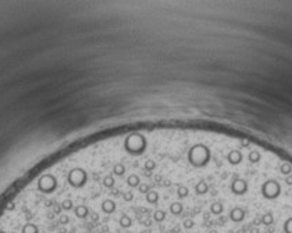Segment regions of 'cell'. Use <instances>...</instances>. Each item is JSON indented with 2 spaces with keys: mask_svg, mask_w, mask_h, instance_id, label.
Here are the masks:
<instances>
[{
  "mask_svg": "<svg viewBox=\"0 0 292 233\" xmlns=\"http://www.w3.org/2000/svg\"><path fill=\"white\" fill-rule=\"evenodd\" d=\"M261 193L266 198H276L281 193V187L274 180H267L261 187Z\"/></svg>",
  "mask_w": 292,
  "mask_h": 233,
  "instance_id": "obj_1",
  "label": "cell"
},
{
  "mask_svg": "<svg viewBox=\"0 0 292 233\" xmlns=\"http://www.w3.org/2000/svg\"><path fill=\"white\" fill-rule=\"evenodd\" d=\"M132 223H134V219L131 215H128V214H121V217L118 218V226L121 229H129L132 228Z\"/></svg>",
  "mask_w": 292,
  "mask_h": 233,
  "instance_id": "obj_2",
  "label": "cell"
},
{
  "mask_svg": "<svg viewBox=\"0 0 292 233\" xmlns=\"http://www.w3.org/2000/svg\"><path fill=\"white\" fill-rule=\"evenodd\" d=\"M231 189H232V191L235 194H244V193H246V190H248V185H246L245 180L238 179L232 183Z\"/></svg>",
  "mask_w": 292,
  "mask_h": 233,
  "instance_id": "obj_3",
  "label": "cell"
},
{
  "mask_svg": "<svg viewBox=\"0 0 292 233\" xmlns=\"http://www.w3.org/2000/svg\"><path fill=\"white\" fill-rule=\"evenodd\" d=\"M244 218H245V212H244V210H242V208H239V207L232 208L231 212H229V219L234 221V222H242V221H244Z\"/></svg>",
  "mask_w": 292,
  "mask_h": 233,
  "instance_id": "obj_4",
  "label": "cell"
},
{
  "mask_svg": "<svg viewBox=\"0 0 292 233\" xmlns=\"http://www.w3.org/2000/svg\"><path fill=\"white\" fill-rule=\"evenodd\" d=\"M152 218H153L154 222H157V223L164 222L166 219H167V211L163 210V208H156V210L152 212Z\"/></svg>",
  "mask_w": 292,
  "mask_h": 233,
  "instance_id": "obj_5",
  "label": "cell"
},
{
  "mask_svg": "<svg viewBox=\"0 0 292 233\" xmlns=\"http://www.w3.org/2000/svg\"><path fill=\"white\" fill-rule=\"evenodd\" d=\"M227 160H228L229 164H232V165L239 164L242 161V154L239 153V151H237V150H232V151H229L227 154Z\"/></svg>",
  "mask_w": 292,
  "mask_h": 233,
  "instance_id": "obj_6",
  "label": "cell"
},
{
  "mask_svg": "<svg viewBox=\"0 0 292 233\" xmlns=\"http://www.w3.org/2000/svg\"><path fill=\"white\" fill-rule=\"evenodd\" d=\"M223 211H224V205L221 203H213L210 205V212L213 215H221Z\"/></svg>",
  "mask_w": 292,
  "mask_h": 233,
  "instance_id": "obj_7",
  "label": "cell"
},
{
  "mask_svg": "<svg viewBox=\"0 0 292 233\" xmlns=\"http://www.w3.org/2000/svg\"><path fill=\"white\" fill-rule=\"evenodd\" d=\"M260 219H261V223H263V225H266V226H270L271 223L274 222V217H273V214H271V212H267V214H264V215H263Z\"/></svg>",
  "mask_w": 292,
  "mask_h": 233,
  "instance_id": "obj_8",
  "label": "cell"
},
{
  "mask_svg": "<svg viewBox=\"0 0 292 233\" xmlns=\"http://www.w3.org/2000/svg\"><path fill=\"white\" fill-rule=\"evenodd\" d=\"M248 160H249L250 162H259L260 161V153L257 151V150H252L248 155Z\"/></svg>",
  "mask_w": 292,
  "mask_h": 233,
  "instance_id": "obj_9",
  "label": "cell"
},
{
  "mask_svg": "<svg viewBox=\"0 0 292 233\" xmlns=\"http://www.w3.org/2000/svg\"><path fill=\"white\" fill-rule=\"evenodd\" d=\"M280 171H281V174H284V175H289V174L292 172V167H291V164H288V162H284V164L281 165Z\"/></svg>",
  "mask_w": 292,
  "mask_h": 233,
  "instance_id": "obj_10",
  "label": "cell"
},
{
  "mask_svg": "<svg viewBox=\"0 0 292 233\" xmlns=\"http://www.w3.org/2000/svg\"><path fill=\"white\" fill-rule=\"evenodd\" d=\"M284 230H285V233H292V218H289L287 222L284 223Z\"/></svg>",
  "mask_w": 292,
  "mask_h": 233,
  "instance_id": "obj_11",
  "label": "cell"
},
{
  "mask_svg": "<svg viewBox=\"0 0 292 233\" xmlns=\"http://www.w3.org/2000/svg\"><path fill=\"white\" fill-rule=\"evenodd\" d=\"M241 144H242V147H248L249 146V140L248 139H241Z\"/></svg>",
  "mask_w": 292,
  "mask_h": 233,
  "instance_id": "obj_12",
  "label": "cell"
},
{
  "mask_svg": "<svg viewBox=\"0 0 292 233\" xmlns=\"http://www.w3.org/2000/svg\"><path fill=\"white\" fill-rule=\"evenodd\" d=\"M249 233H260V228H249Z\"/></svg>",
  "mask_w": 292,
  "mask_h": 233,
  "instance_id": "obj_13",
  "label": "cell"
},
{
  "mask_svg": "<svg viewBox=\"0 0 292 233\" xmlns=\"http://www.w3.org/2000/svg\"><path fill=\"white\" fill-rule=\"evenodd\" d=\"M246 230H248V226H244V228H241L239 230H237V233H246Z\"/></svg>",
  "mask_w": 292,
  "mask_h": 233,
  "instance_id": "obj_14",
  "label": "cell"
},
{
  "mask_svg": "<svg viewBox=\"0 0 292 233\" xmlns=\"http://www.w3.org/2000/svg\"><path fill=\"white\" fill-rule=\"evenodd\" d=\"M260 223H261L260 218H255V219H253V225H260Z\"/></svg>",
  "mask_w": 292,
  "mask_h": 233,
  "instance_id": "obj_15",
  "label": "cell"
},
{
  "mask_svg": "<svg viewBox=\"0 0 292 233\" xmlns=\"http://www.w3.org/2000/svg\"><path fill=\"white\" fill-rule=\"evenodd\" d=\"M285 182H287V185H292V176L287 178V179H285Z\"/></svg>",
  "mask_w": 292,
  "mask_h": 233,
  "instance_id": "obj_16",
  "label": "cell"
},
{
  "mask_svg": "<svg viewBox=\"0 0 292 233\" xmlns=\"http://www.w3.org/2000/svg\"><path fill=\"white\" fill-rule=\"evenodd\" d=\"M207 233H218V232H217V229H210Z\"/></svg>",
  "mask_w": 292,
  "mask_h": 233,
  "instance_id": "obj_17",
  "label": "cell"
},
{
  "mask_svg": "<svg viewBox=\"0 0 292 233\" xmlns=\"http://www.w3.org/2000/svg\"><path fill=\"white\" fill-rule=\"evenodd\" d=\"M193 233H200V232H193Z\"/></svg>",
  "mask_w": 292,
  "mask_h": 233,
  "instance_id": "obj_18",
  "label": "cell"
}]
</instances>
